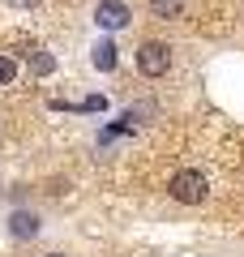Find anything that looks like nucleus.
Here are the masks:
<instances>
[{"label": "nucleus", "instance_id": "nucleus-1", "mask_svg": "<svg viewBox=\"0 0 244 257\" xmlns=\"http://www.w3.org/2000/svg\"><path fill=\"white\" fill-rule=\"evenodd\" d=\"M167 197L180 206H201L210 197V180L197 172V167H180V172L167 180Z\"/></svg>", "mask_w": 244, "mask_h": 257}, {"label": "nucleus", "instance_id": "nucleus-2", "mask_svg": "<svg viewBox=\"0 0 244 257\" xmlns=\"http://www.w3.org/2000/svg\"><path fill=\"white\" fill-rule=\"evenodd\" d=\"M137 69H142V77H163L172 69V47L163 43V39H146L137 47Z\"/></svg>", "mask_w": 244, "mask_h": 257}, {"label": "nucleus", "instance_id": "nucleus-3", "mask_svg": "<svg viewBox=\"0 0 244 257\" xmlns=\"http://www.w3.org/2000/svg\"><path fill=\"white\" fill-rule=\"evenodd\" d=\"M94 22H99L103 30H120L129 22V5H120V0H103L99 13H94Z\"/></svg>", "mask_w": 244, "mask_h": 257}, {"label": "nucleus", "instance_id": "nucleus-4", "mask_svg": "<svg viewBox=\"0 0 244 257\" xmlns=\"http://www.w3.org/2000/svg\"><path fill=\"white\" fill-rule=\"evenodd\" d=\"M9 231L18 240H26V236H39V214L35 210H13V219H9Z\"/></svg>", "mask_w": 244, "mask_h": 257}, {"label": "nucleus", "instance_id": "nucleus-5", "mask_svg": "<svg viewBox=\"0 0 244 257\" xmlns=\"http://www.w3.org/2000/svg\"><path fill=\"white\" fill-rule=\"evenodd\" d=\"M146 5H150V13H154V18H163V22L184 13V0H146Z\"/></svg>", "mask_w": 244, "mask_h": 257}, {"label": "nucleus", "instance_id": "nucleus-6", "mask_svg": "<svg viewBox=\"0 0 244 257\" xmlns=\"http://www.w3.org/2000/svg\"><path fill=\"white\" fill-rule=\"evenodd\" d=\"M94 69H103V73L116 69V47H111V43H99V47H94Z\"/></svg>", "mask_w": 244, "mask_h": 257}, {"label": "nucleus", "instance_id": "nucleus-7", "mask_svg": "<svg viewBox=\"0 0 244 257\" xmlns=\"http://www.w3.org/2000/svg\"><path fill=\"white\" fill-rule=\"evenodd\" d=\"M13 77H18V60L13 56H0V86H9Z\"/></svg>", "mask_w": 244, "mask_h": 257}, {"label": "nucleus", "instance_id": "nucleus-8", "mask_svg": "<svg viewBox=\"0 0 244 257\" xmlns=\"http://www.w3.org/2000/svg\"><path fill=\"white\" fill-rule=\"evenodd\" d=\"M30 69H35V73H52V69H56V60H52L47 52H35V56H30Z\"/></svg>", "mask_w": 244, "mask_h": 257}, {"label": "nucleus", "instance_id": "nucleus-9", "mask_svg": "<svg viewBox=\"0 0 244 257\" xmlns=\"http://www.w3.org/2000/svg\"><path fill=\"white\" fill-rule=\"evenodd\" d=\"M9 5H35V0H9Z\"/></svg>", "mask_w": 244, "mask_h": 257}, {"label": "nucleus", "instance_id": "nucleus-10", "mask_svg": "<svg viewBox=\"0 0 244 257\" xmlns=\"http://www.w3.org/2000/svg\"><path fill=\"white\" fill-rule=\"evenodd\" d=\"M43 257H64V253H43Z\"/></svg>", "mask_w": 244, "mask_h": 257}]
</instances>
